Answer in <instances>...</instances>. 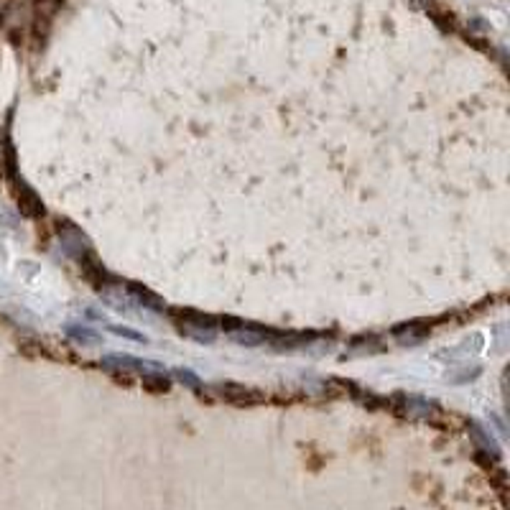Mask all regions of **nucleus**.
<instances>
[{
  "label": "nucleus",
  "mask_w": 510,
  "mask_h": 510,
  "mask_svg": "<svg viewBox=\"0 0 510 510\" xmlns=\"http://www.w3.org/2000/svg\"><path fill=\"white\" fill-rule=\"evenodd\" d=\"M177 322L179 332L192 337L197 342H215L217 337V319L209 317V314H202V311H189V309H166Z\"/></svg>",
  "instance_id": "f257e3e1"
},
{
  "label": "nucleus",
  "mask_w": 510,
  "mask_h": 510,
  "mask_svg": "<svg viewBox=\"0 0 510 510\" xmlns=\"http://www.w3.org/2000/svg\"><path fill=\"white\" fill-rule=\"evenodd\" d=\"M212 391L220 396L222 400H227L232 406H255L266 400V393L253 388V385H240V383H217L212 385Z\"/></svg>",
  "instance_id": "f03ea898"
},
{
  "label": "nucleus",
  "mask_w": 510,
  "mask_h": 510,
  "mask_svg": "<svg viewBox=\"0 0 510 510\" xmlns=\"http://www.w3.org/2000/svg\"><path fill=\"white\" fill-rule=\"evenodd\" d=\"M103 370H120V373H146V370H161V365L153 363V360H141V357L133 355H105L100 360Z\"/></svg>",
  "instance_id": "7ed1b4c3"
},
{
  "label": "nucleus",
  "mask_w": 510,
  "mask_h": 510,
  "mask_svg": "<svg viewBox=\"0 0 510 510\" xmlns=\"http://www.w3.org/2000/svg\"><path fill=\"white\" fill-rule=\"evenodd\" d=\"M429 327H419V322H411V324H400L393 329V337L400 342V345H419L429 337Z\"/></svg>",
  "instance_id": "20e7f679"
},
{
  "label": "nucleus",
  "mask_w": 510,
  "mask_h": 510,
  "mask_svg": "<svg viewBox=\"0 0 510 510\" xmlns=\"http://www.w3.org/2000/svg\"><path fill=\"white\" fill-rule=\"evenodd\" d=\"M403 400V408H406L408 416H421V419H429V416L437 414V403L426 398H419V396H398Z\"/></svg>",
  "instance_id": "39448f33"
},
{
  "label": "nucleus",
  "mask_w": 510,
  "mask_h": 510,
  "mask_svg": "<svg viewBox=\"0 0 510 510\" xmlns=\"http://www.w3.org/2000/svg\"><path fill=\"white\" fill-rule=\"evenodd\" d=\"M64 332L72 337V340L82 342V345H97V342H103V334L97 332V329H92V327H84V324H69Z\"/></svg>",
  "instance_id": "423d86ee"
},
{
  "label": "nucleus",
  "mask_w": 510,
  "mask_h": 510,
  "mask_svg": "<svg viewBox=\"0 0 510 510\" xmlns=\"http://www.w3.org/2000/svg\"><path fill=\"white\" fill-rule=\"evenodd\" d=\"M143 385H146L148 391H156V393H166L171 388V380L166 375H163V370H146L141 375Z\"/></svg>",
  "instance_id": "0eeeda50"
},
{
  "label": "nucleus",
  "mask_w": 510,
  "mask_h": 510,
  "mask_svg": "<svg viewBox=\"0 0 510 510\" xmlns=\"http://www.w3.org/2000/svg\"><path fill=\"white\" fill-rule=\"evenodd\" d=\"M470 426H472V437H474V442L480 444V447H477V449H482V451H488V454H493V457H500V449H497V444L493 442V437H490L488 431L482 429L480 423L477 421H472L470 423Z\"/></svg>",
  "instance_id": "6e6552de"
},
{
  "label": "nucleus",
  "mask_w": 510,
  "mask_h": 510,
  "mask_svg": "<svg viewBox=\"0 0 510 510\" xmlns=\"http://www.w3.org/2000/svg\"><path fill=\"white\" fill-rule=\"evenodd\" d=\"M174 375H177V380H179V383H184L186 388H192V391H204V383H202L200 377L194 375L192 370L179 368L177 373H174Z\"/></svg>",
  "instance_id": "1a4fd4ad"
},
{
  "label": "nucleus",
  "mask_w": 510,
  "mask_h": 510,
  "mask_svg": "<svg viewBox=\"0 0 510 510\" xmlns=\"http://www.w3.org/2000/svg\"><path fill=\"white\" fill-rule=\"evenodd\" d=\"M110 327V332L120 334V337H126V340H133V342H148L141 332H133V329H128V327H118V324H107Z\"/></svg>",
  "instance_id": "9d476101"
}]
</instances>
